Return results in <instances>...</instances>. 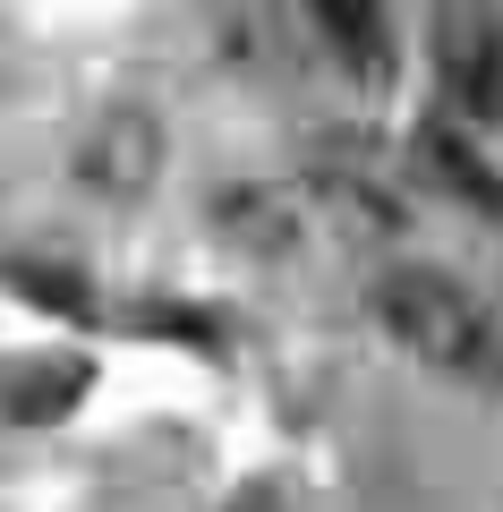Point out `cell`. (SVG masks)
<instances>
[{
  "mask_svg": "<svg viewBox=\"0 0 503 512\" xmlns=\"http://www.w3.org/2000/svg\"><path fill=\"white\" fill-rule=\"evenodd\" d=\"M376 316L410 359L444 367V376H469V384H495L503 376V333L495 316L478 308V291L435 265H401V274L376 282Z\"/></svg>",
  "mask_w": 503,
  "mask_h": 512,
  "instance_id": "6da1fadb",
  "label": "cell"
},
{
  "mask_svg": "<svg viewBox=\"0 0 503 512\" xmlns=\"http://www.w3.org/2000/svg\"><path fill=\"white\" fill-rule=\"evenodd\" d=\"M435 77L469 128H503V18L486 9H444L435 26Z\"/></svg>",
  "mask_w": 503,
  "mask_h": 512,
  "instance_id": "7a4b0ae2",
  "label": "cell"
},
{
  "mask_svg": "<svg viewBox=\"0 0 503 512\" xmlns=\"http://www.w3.org/2000/svg\"><path fill=\"white\" fill-rule=\"evenodd\" d=\"M495 128H469V120H435L427 137H418V154H427V171L452 188L461 205H478V214L503 222V154L486 146Z\"/></svg>",
  "mask_w": 503,
  "mask_h": 512,
  "instance_id": "3957f363",
  "label": "cell"
},
{
  "mask_svg": "<svg viewBox=\"0 0 503 512\" xmlns=\"http://www.w3.org/2000/svg\"><path fill=\"white\" fill-rule=\"evenodd\" d=\"M307 18H316L324 52L342 60L350 77L376 86V77L393 69V18H384V0H307Z\"/></svg>",
  "mask_w": 503,
  "mask_h": 512,
  "instance_id": "277c9868",
  "label": "cell"
},
{
  "mask_svg": "<svg viewBox=\"0 0 503 512\" xmlns=\"http://www.w3.org/2000/svg\"><path fill=\"white\" fill-rule=\"evenodd\" d=\"M154 180V128L145 120H111L103 137H94L86 154V188H111V197H128V188Z\"/></svg>",
  "mask_w": 503,
  "mask_h": 512,
  "instance_id": "5b68a950",
  "label": "cell"
},
{
  "mask_svg": "<svg viewBox=\"0 0 503 512\" xmlns=\"http://www.w3.org/2000/svg\"><path fill=\"white\" fill-rule=\"evenodd\" d=\"M0 282L18 299H35V308H52V316H86L94 299H86V282L69 274V265H43V256H0Z\"/></svg>",
  "mask_w": 503,
  "mask_h": 512,
  "instance_id": "8992f818",
  "label": "cell"
},
{
  "mask_svg": "<svg viewBox=\"0 0 503 512\" xmlns=\"http://www.w3.org/2000/svg\"><path fill=\"white\" fill-rule=\"evenodd\" d=\"M86 393V367H26L18 384H9V419H60V410Z\"/></svg>",
  "mask_w": 503,
  "mask_h": 512,
  "instance_id": "52a82bcc",
  "label": "cell"
}]
</instances>
